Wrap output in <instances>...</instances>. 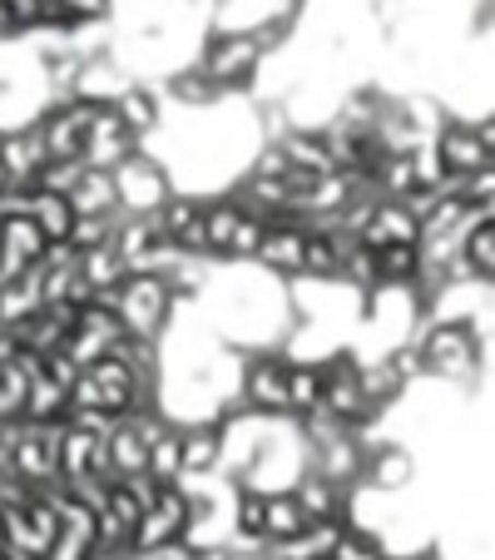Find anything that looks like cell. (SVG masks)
I'll use <instances>...</instances> for the list:
<instances>
[{
  "label": "cell",
  "mask_w": 495,
  "mask_h": 560,
  "mask_svg": "<svg viewBox=\"0 0 495 560\" xmlns=\"http://www.w3.org/2000/svg\"><path fill=\"white\" fill-rule=\"evenodd\" d=\"M109 307L119 313V323H125L129 338L158 342L164 328H169L174 307H179V298H174V288L158 273H125L115 283V293H109Z\"/></svg>",
  "instance_id": "cell-1"
},
{
  "label": "cell",
  "mask_w": 495,
  "mask_h": 560,
  "mask_svg": "<svg viewBox=\"0 0 495 560\" xmlns=\"http://www.w3.org/2000/svg\"><path fill=\"white\" fill-rule=\"evenodd\" d=\"M263 60H268V55H263V45L254 40V31H248V25H238V31L219 25V31L203 40V50H199V60H193V65L209 74L223 95H233V90H243L248 80H254Z\"/></svg>",
  "instance_id": "cell-2"
},
{
  "label": "cell",
  "mask_w": 495,
  "mask_h": 560,
  "mask_svg": "<svg viewBox=\"0 0 495 560\" xmlns=\"http://www.w3.org/2000/svg\"><path fill=\"white\" fill-rule=\"evenodd\" d=\"M422 352V368L432 377H446V382H471L481 372V342H475V328L465 317H446L416 342Z\"/></svg>",
  "instance_id": "cell-3"
},
{
  "label": "cell",
  "mask_w": 495,
  "mask_h": 560,
  "mask_svg": "<svg viewBox=\"0 0 495 560\" xmlns=\"http://www.w3.org/2000/svg\"><path fill=\"white\" fill-rule=\"evenodd\" d=\"M189 511H193V501H189V487H184V481H158L154 501L139 511L134 530H129V550L149 556V550L179 540L184 530H189Z\"/></svg>",
  "instance_id": "cell-4"
},
{
  "label": "cell",
  "mask_w": 495,
  "mask_h": 560,
  "mask_svg": "<svg viewBox=\"0 0 495 560\" xmlns=\"http://www.w3.org/2000/svg\"><path fill=\"white\" fill-rule=\"evenodd\" d=\"M432 149L451 179L485 170V164H495V119H446V125H436Z\"/></svg>",
  "instance_id": "cell-5"
},
{
  "label": "cell",
  "mask_w": 495,
  "mask_h": 560,
  "mask_svg": "<svg viewBox=\"0 0 495 560\" xmlns=\"http://www.w3.org/2000/svg\"><path fill=\"white\" fill-rule=\"evenodd\" d=\"M317 372H322V412H332L338 422L347 427H372L377 422V407L367 402V392H362V368L357 358H347V352H332L327 362H317Z\"/></svg>",
  "instance_id": "cell-6"
},
{
  "label": "cell",
  "mask_w": 495,
  "mask_h": 560,
  "mask_svg": "<svg viewBox=\"0 0 495 560\" xmlns=\"http://www.w3.org/2000/svg\"><path fill=\"white\" fill-rule=\"evenodd\" d=\"M119 338H125V323H119V313L109 307V298H90V303H80V313H74V328L60 352L74 368H90V362L109 358Z\"/></svg>",
  "instance_id": "cell-7"
},
{
  "label": "cell",
  "mask_w": 495,
  "mask_h": 560,
  "mask_svg": "<svg viewBox=\"0 0 495 560\" xmlns=\"http://www.w3.org/2000/svg\"><path fill=\"white\" fill-rule=\"evenodd\" d=\"M109 179H115V194H119V213H154L158 203L174 194L169 170H164V164H154L144 149H139V154H129L125 164H115V170H109Z\"/></svg>",
  "instance_id": "cell-8"
},
{
  "label": "cell",
  "mask_w": 495,
  "mask_h": 560,
  "mask_svg": "<svg viewBox=\"0 0 495 560\" xmlns=\"http://www.w3.org/2000/svg\"><path fill=\"white\" fill-rule=\"evenodd\" d=\"M287 362L283 352H258V358L243 362L238 377V397L248 412L258 417H287Z\"/></svg>",
  "instance_id": "cell-9"
},
{
  "label": "cell",
  "mask_w": 495,
  "mask_h": 560,
  "mask_svg": "<svg viewBox=\"0 0 495 560\" xmlns=\"http://www.w3.org/2000/svg\"><path fill=\"white\" fill-rule=\"evenodd\" d=\"M139 144H144V139H139L115 109L95 105V119H90L85 144H80V164H85V170H115L129 154H139Z\"/></svg>",
  "instance_id": "cell-10"
},
{
  "label": "cell",
  "mask_w": 495,
  "mask_h": 560,
  "mask_svg": "<svg viewBox=\"0 0 495 560\" xmlns=\"http://www.w3.org/2000/svg\"><path fill=\"white\" fill-rule=\"evenodd\" d=\"M303 248H307V223L297 219H268L258 233L254 264H263L278 278H303Z\"/></svg>",
  "instance_id": "cell-11"
},
{
  "label": "cell",
  "mask_w": 495,
  "mask_h": 560,
  "mask_svg": "<svg viewBox=\"0 0 495 560\" xmlns=\"http://www.w3.org/2000/svg\"><path fill=\"white\" fill-rule=\"evenodd\" d=\"M45 233L35 229L25 213H11V219H0V278H21L31 268H40L45 258Z\"/></svg>",
  "instance_id": "cell-12"
},
{
  "label": "cell",
  "mask_w": 495,
  "mask_h": 560,
  "mask_svg": "<svg viewBox=\"0 0 495 560\" xmlns=\"http://www.w3.org/2000/svg\"><path fill=\"white\" fill-rule=\"evenodd\" d=\"M45 159L50 154H45V139L35 125L0 129V174H5V184H25V189H31Z\"/></svg>",
  "instance_id": "cell-13"
},
{
  "label": "cell",
  "mask_w": 495,
  "mask_h": 560,
  "mask_svg": "<svg viewBox=\"0 0 495 560\" xmlns=\"http://www.w3.org/2000/svg\"><path fill=\"white\" fill-rule=\"evenodd\" d=\"M357 238L367 248H387V244H416L422 238V223L401 199H377L367 213V223L357 229Z\"/></svg>",
  "instance_id": "cell-14"
},
{
  "label": "cell",
  "mask_w": 495,
  "mask_h": 560,
  "mask_svg": "<svg viewBox=\"0 0 495 560\" xmlns=\"http://www.w3.org/2000/svg\"><path fill=\"white\" fill-rule=\"evenodd\" d=\"M307 521H313V516H307L303 501L293 497V487H287V491H268V497H263V540H268V546H283V540L303 536Z\"/></svg>",
  "instance_id": "cell-15"
},
{
  "label": "cell",
  "mask_w": 495,
  "mask_h": 560,
  "mask_svg": "<svg viewBox=\"0 0 495 560\" xmlns=\"http://www.w3.org/2000/svg\"><path fill=\"white\" fill-rule=\"evenodd\" d=\"M25 219L45 233V244H64L74 229V209H70V194H55V189H35L31 184V209Z\"/></svg>",
  "instance_id": "cell-16"
},
{
  "label": "cell",
  "mask_w": 495,
  "mask_h": 560,
  "mask_svg": "<svg viewBox=\"0 0 495 560\" xmlns=\"http://www.w3.org/2000/svg\"><path fill=\"white\" fill-rule=\"evenodd\" d=\"M70 209H74V219L119 213V194H115V179H109V170H85V174H80V184L70 189Z\"/></svg>",
  "instance_id": "cell-17"
},
{
  "label": "cell",
  "mask_w": 495,
  "mask_h": 560,
  "mask_svg": "<svg viewBox=\"0 0 495 560\" xmlns=\"http://www.w3.org/2000/svg\"><path fill=\"white\" fill-rule=\"evenodd\" d=\"M109 109H115V115L125 119V125L134 129L139 139L154 135V125H158V95L149 85H134V80H129V85L119 90L115 100H109Z\"/></svg>",
  "instance_id": "cell-18"
},
{
  "label": "cell",
  "mask_w": 495,
  "mask_h": 560,
  "mask_svg": "<svg viewBox=\"0 0 495 560\" xmlns=\"http://www.w3.org/2000/svg\"><path fill=\"white\" fill-rule=\"evenodd\" d=\"M317 402H322V372H317V362L293 358L287 362V422L307 417Z\"/></svg>",
  "instance_id": "cell-19"
},
{
  "label": "cell",
  "mask_w": 495,
  "mask_h": 560,
  "mask_svg": "<svg viewBox=\"0 0 495 560\" xmlns=\"http://www.w3.org/2000/svg\"><path fill=\"white\" fill-rule=\"evenodd\" d=\"M169 95L179 100L184 109H213V105L223 100V90L213 85V80L199 70V65H184L179 74H169Z\"/></svg>",
  "instance_id": "cell-20"
},
{
  "label": "cell",
  "mask_w": 495,
  "mask_h": 560,
  "mask_svg": "<svg viewBox=\"0 0 495 560\" xmlns=\"http://www.w3.org/2000/svg\"><path fill=\"white\" fill-rule=\"evenodd\" d=\"M416 273H422V244L377 248V278L381 283H416Z\"/></svg>",
  "instance_id": "cell-21"
},
{
  "label": "cell",
  "mask_w": 495,
  "mask_h": 560,
  "mask_svg": "<svg viewBox=\"0 0 495 560\" xmlns=\"http://www.w3.org/2000/svg\"><path fill=\"white\" fill-rule=\"evenodd\" d=\"M327 560H387V546H381L377 530L347 526V530L338 536V546L327 550Z\"/></svg>",
  "instance_id": "cell-22"
},
{
  "label": "cell",
  "mask_w": 495,
  "mask_h": 560,
  "mask_svg": "<svg viewBox=\"0 0 495 560\" xmlns=\"http://www.w3.org/2000/svg\"><path fill=\"white\" fill-rule=\"evenodd\" d=\"M223 560H268V546L263 550H243V546H228V556Z\"/></svg>",
  "instance_id": "cell-23"
},
{
  "label": "cell",
  "mask_w": 495,
  "mask_h": 560,
  "mask_svg": "<svg viewBox=\"0 0 495 560\" xmlns=\"http://www.w3.org/2000/svg\"><path fill=\"white\" fill-rule=\"evenodd\" d=\"M387 560H391V556H387ZM411 560H426V556H411Z\"/></svg>",
  "instance_id": "cell-24"
},
{
  "label": "cell",
  "mask_w": 495,
  "mask_h": 560,
  "mask_svg": "<svg viewBox=\"0 0 495 560\" xmlns=\"http://www.w3.org/2000/svg\"><path fill=\"white\" fill-rule=\"evenodd\" d=\"M40 5H50V0H40Z\"/></svg>",
  "instance_id": "cell-25"
}]
</instances>
